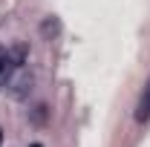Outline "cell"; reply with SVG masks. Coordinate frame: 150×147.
<instances>
[{"mask_svg": "<svg viewBox=\"0 0 150 147\" xmlns=\"http://www.w3.org/2000/svg\"><path fill=\"white\" fill-rule=\"evenodd\" d=\"M136 121L139 124H147L150 121V78L144 84V90H142V95H139V104H136Z\"/></svg>", "mask_w": 150, "mask_h": 147, "instance_id": "6da1fadb", "label": "cell"}, {"mask_svg": "<svg viewBox=\"0 0 150 147\" xmlns=\"http://www.w3.org/2000/svg\"><path fill=\"white\" fill-rule=\"evenodd\" d=\"M15 69V61H12V52L6 49V46H0V87L9 81V75Z\"/></svg>", "mask_w": 150, "mask_h": 147, "instance_id": "7a4b0ae2", "label": "cell"}, {"mask_svg": "<svg viewBox=\"0 0 150 147\" xmlns=\"http://www.w3.org/2000/svg\"><path fill=\"white\" fill-rule=\"evenodd\" d=\"M0 144H3V133H0Z\"/></svg>", "mask_w": 150, "mask_h": 147, "instance_id": "3957f363", "label": "cell"}, {"mask_svg": "<svg viewBox=\"0 0 150 147\" xmlns=\"http://www.w3.org/2000/svg\"><path fill=\"white\" fill-rule=\"evenodd\" d=\"M35 147H40V144H35Z\"/></svg>", "mask_w": 150, "mask_h": 147, "instance_id": "277c9868", "label": "cell"}]
</instances>
